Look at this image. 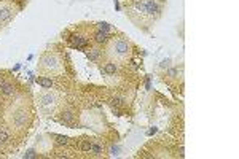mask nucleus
Returning a JSON list of instances; mask_svg holds the SVG:
<instances>
[{
	"mask_svg": "<svg viewBox=\"0 0 239 159\" xmlns=\"http://www.w3.org/2000/svg\"><path fill=\"white\" fill-rule=\"evenodd\" d=\"M136 8L143 11V13H148V14H155L159 11V7L155 0H143V2H137L136 3Z\"/></svg>",
	"mask_w": 239,
	"mask_h": 159,
	"instance_id": "nucleus-1",
	"label": "nucleus"
},
{
	"mask_svg": "<svg viewBox=\"0 0 239 159\" xmlns=\"http://www.w3.org/2000/svg\"><path fill=\"white\" fill-rule=\"evenodd\" d=\"M112 52H113V54H118V56L126 54V52H128V43H126L125 40H116V41H113V45H112Z\"/></svg>",
	"mask_w": 239,
	"mask_h": 159,
	"instance_id": "nucleus-2",
	"label": "nucleus"
},
{
	"mask_svg": "<svg viewBox=\"0 0 239 159\" xmlns=\"http://www.w3.org/2000/svg\"><path fill=\"white\" fill-rule=\"evenodd\" d=\"M42 64H43V67L48 69V70H56V69L59 67V61H58L56 56H46Z\"/></svg>",
	"mask_w": 239,
	"mask_h": 159,
	"instance_id": "nucleus-3",
	"label": "nucleus"
},
{
	"mask_svg": "<svg viewBox=\"0 0 239 159\" xmlns=\"http://www.w3.org/2000/svg\"><path fill=\"white\" fill-rule=\"evenodd\" d=\"M70 43H72V46H74V48L81 49V48H85L88 45V40L83 38V37H78V35H72L70 37Z\"/></svg>",
	"mask_w": 239,
	"mask_h": 159,
	"instance_id": "nucleus-4",
	"label": "nucleus"
},
{
	"mask_svg": "<svg viewBox=\"0 0 239 159\" xmlns=\"http://www.w3.org/2000/svg\"><path fill=\"white\" fill-rule=\"evenodd\" d=\"M13 18V11L8 7H2L0 8V22H7Z\"/></svg>",
	"mask_w": 239,
	"mask_h": 159,
	"instance_id": "nucleus-5",
	"label": "nucleus"
},
{
	"mask_svg": "<svg viewBox=\"0 0 239 159\" xmlns=\"http://www.w3.org/2000/svg\"><path fill=\"white\" fill-rule=\"evenodd\" d=\"M0 92L5 94V96H11V94H14V88H13L10 83L0 81Z\"/></svg>",
	"mask_w": 239,
	"mask_h": 159,
	"instance_id": "nucleus-6",
	"label": "nucleus"
},
{
	"mask_svg": "<svg viewBox=\"0 0 239 159\" xmlns=\"http://www.w3.org/2000/svg\"><path fill=\"white\" fill-rule=\"evenodd\" d=\"M40 102H42V107H51V105L54 103V96L51 94H43L40 97Z\"/></svg>",
	"mask_w": 239,
	"mask_h": 159,
	"instance_id": "nucleus-7",
	"label": "nucleus"
},
{
	"mask_svg": "<svg viewBox=\"0 0 239 159\" xmlns=\"http://www.w3.org/2000/svg\"><path fill=\"white\" fill-rule=\"evenodd\" d=\"M61 123L72 126V124H74V113H72V112H65V113H62V116H61Z\"/></svg>",
	"mask_w": 239,
	"mask_h": 159,
	"instance_id": "nucleus-8",
	"label": "nucleus"
},
{
	"mask_svg": "<svg viewBox=\"0 0 239 159\" xmlns=\"http://www.w3.org/2000/svg\"><path fill=\"white\" fill-rule=\"evenodd\" d=\"M96 41H97V43H105L107 41V32H97V34H96Z\"/></svg>",
	"mask_w": 239,
	"mask_h": 159,
	"instance_id": "nucleus-9",
	"label": "nucleus"
},
{
	"mask_svg": "<svg viewBox=\"0 0 239 159\" xmlns=\"http://www.w3.org/2000/svg\"><path fill=\"white\" fill-rule=\"evenodd\" d=\"M38 85H42L43 88H51L53 86V81L50 78H38Z\"/></svg>",
	"mask_w": 239,
	"mask_h": 159,
	"instance_id": "nucleus-10",
	"label": "nucleus"
},
{
	"mask_svg": "<svg viewBox=\"0 0 239 159\" xmlns=\"http://www.w3.org/2000/svg\"><path fill=\"white\" fill-rule=\"evenodd\" d=\"M116 72V65L115 64H107L104 67V73H108V75H113Z\"/></svg>",
	"mask_w": 239,
	"mask_h": 159,
	"instance_id": "nucleus-11",
	"label": "nucleus"
},
{
	"mask_svg": "<svg viewBox=\"0 0 239 159\" xmlns=\"http://www.w3.org/2000/svg\"><path fill=\"white\" fill-rule=\"evenodd\" d=\"M99 56H101V51H99V49H91V51L88 52V58H89L91 61H96Z\"/></svg>",
	"mask_w": 239,
	"mask_h": 159,
	"instance_id": "nucleus-12",
	"label": "nucleus"
},
{
	"mask_svg": "<svg viewBox=\"0 0 239 159\" xmlns=\"http://www.w3.org/2000/svg\"><path fill=\"white\" fill-rule=\"evenodd\" d=\"M56 143L58 145H67L69 143V139L65 135H56Z\"/></svg>",
	"mask_w": 239,
	"mask_h": 159,
	"instance_id": "nucleus-13",
	"label": "nucleus"
},
{
	"mask_svg": "<svg viewBox=\"0 0 239 159\" xmlns=\"http://www.w3.org/2000/svg\"><path fill=\"white\" fill-rule=\"evenodd\" d=\"M91 145H92V143H91L89 140H83V142L80 143V148H81L83 151H91Z\"/></svg>",
	"mask_w": 239,
	"mask_h": 159,
	"instance_id": "nucleus-14",
	"label": "nucleus"
},
{
	"mask_svg": "<svg viewBox=\"0 0 239 159\" xmlns=\"http://www.w3.org/2000/svg\"><path fill=\"white\" fill-rule=\"evenodd\" d=\"M91 151H92L94 154H101V153H102V146L97 145V143H92V145H91Z\"/></svg>",
	"mask_w": 239,
	"mask_h": 159,
	"instance_id": "nucleus-15",
	"label": "nucleus"
},
{
	"mask_svg": "<svg viewBox=\"0 0 239 159\" xmlns=\"http://www.w3.org/2000/svg\"><path fill=\"white\" fill-rule=\"evenodd\" d=\"M97 27H99V30H101V32H108V30H110V25H108L107 22H99V24H97Z\"/></svg>",
	"mask_w": 239,
	"mask_h": 159,
	"instance_id": "nucleus-16",
	"label": "nucleus"
},
{
	"mask_svg": "<svg viewBox=\"0 0 239 159\" xmlns=\"http://www.w3.org/2000/svg\"><path fill=\"white\" fill-rule=\"evenodd\" d=\"M8 140V132L7 130H0V142H7Z\"/></svg>",
	"mask_w": 239,
	"mask_h": 159,
	"instance_id": "nucleus-17",
	"label": "nucleus"
},
{
	"mask_svg": "<svg viewBox=\"0 0 239 159\" xmlns=\"http://www.w3.org/2000/svg\"><path fill=\"white\" fill-rule=\"evenodd\" d=\"M24 157H35V151H34V150H31V151H27L26 154H24Z\"/></svg>",
	"mask_w": 239,
	"mask_h": 159,
	"instance_id": "nucleus-18",
	"label": "nucleus"
},
{
	"mask_svg": "<svg viewBox=\"0 0 239 159\" xmlns=\"http://www.w3.org/2000/svg\"><path fill=\"white\" fill-rule=\"evenodd\" d=\"M112 103H113V105H115V103H116V105H119V103H121V99H113V100H112Z\"/></svg>",
	"mask_w": 239,
	"mask_h": 159,
	"instance_id": "nucleus-19",
	"label": "nucleus"
},
{
	"mask_svg": "<svg viewBox=\"0 0 239 159\" xmlns=\"http://www.w3.org/2000/svg\"><path fill=\"white\" fill-rule=\"evenodd\" d=\"M116 151H118V148L115 146V148H112V154H116Z\"/></svg>",
	"mask_w": 239,
	"mask_h": 159,
	"instance_id": "nucleus-20",
	"label": "nucleus"
},
{
	"mask_svg": "<svg viewBox=\"0 0 239 159\" xmlns=\"http://www.w3.org/2000/svg\"><path fill=\"white\" fill-rule=\"evenodd\" d=\"M0 145H2V142H0Z\"/></svg>",
	"mask_w": 239,
	"mask_h": 159,
	"instance_id": "nucleus-21",
	"label": "nucleus"
}]
</instances>
